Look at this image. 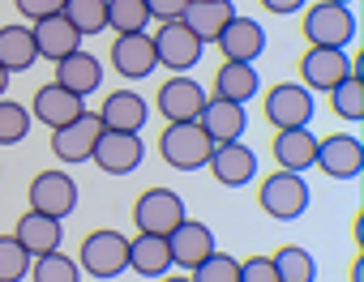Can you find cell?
<instances>
[{
	"label": "cell",
	"mask_w": 364,
	"mask_h": 282,
	"mask_svg": "<svg viewBox=\"0 0 364 282\" xmlns=\"http://www.w3.org/2000/svg\"><path fill=\"white\" fill-rule=\"evenodd\" d=\"M210 150H215V141L206 137V128H202L198 120L167 124L163 137H159V154H163V163L176 167V171H198V167H206Z\"/></svg>",
	"instance_id": "obj_1"
},
{
	"label": "cell",
	"mask_w": 364,
	"mask_h": 282,
	"mask_svg": "<svg viewBox=\"0 0 364 282\" xmlns=\"http://www.w3.org/2000/svg\"><path fill=\"white\" fill-rule=\"evenodd\" d=\"M77 265H82V273H90V278H99V282L120 278V273L129 269V239H124L120 231H112V227H99V231H90V235L82 239Z\"/></svg>",
	"instance_id": "obj_2"
},
{
	"label": "cell",
	"mask_w": 364,
	"mask_h": 282,
	"mask_svg": "<svg viewBox=\"0 0 364 282\" xmlns=\"http://www.w3.org/2000/svg\"><path fill=\"white\" fill-rule=\"evenodd\" d=\"M355 13L351 5H334V0H317L304 5V39L309 47H347L355 39Z\"/></svg>",
	"instance_id": "obj_3"
},
{
	"label": "cell",
	"mask_w": 364,
	"mask_h": 282,
	"mask_svg": "<svg viewBox=\"0 0 364 282\" xmlns=\"http://www.w3.org/2000/svg\"><path fill=\"white\" fill-rule=\"evenodd\" d=\"M309 201H313V193H309V184H304L300 171H274V176H266L262 188H257V205H262L274 222H296V218L309 210Z\"/></svg>",
	"instance_id": "obj_4"
},
{
	"label": "cell",
	"mask_w": 364,
	"mask_h": 282,
	"mask_svg": "<svg viewBox=\"0 0 364 282\" xmlns=\"http://www.w3.org/2000/svg\"><path fill=\"white\" fill-rule=\"evenodd\" d=\"M150 43H154V60H159V69H176V73H189V69H198V60H202V52H206V43L185 26V22H159V30L150 35Z\"/></svg>",
	"instance_id": "obj_5"
},
{
	"label": "cell",
	"mask_w": 364,
	"mask_h": 282,
	"mask_svg": "<svg viewBox=\"0 0 364 282\" xmlns=\"http://www.w3.org/2000/svg\"><path fill=\"white\" fill-rule=\"evenodd\" d=\"M351 73H360V60H351L347 47H309L300 56V86L313 94H330Z\"/></svg>",
	"instance_id": "obj_6"
},
{
	"label": "cell",
	"mask_w": 364,
	"mask_h": 282,
	"mask_svg": "<svg viewBox=\"0 0 364 282\" xmlns=\"http://www.w3.org/2000/svg\"><path fill=\"white\" fill-rule=\"evenodd\" d=\"M189 218L185 210V197L171 193V188H146L137 201H133V227L141 235H167L171 227H180Z\"/></svg>",
	"instance_id": "obj_7"
},
{
	"label": "cell",
	"mask_w": 364,
	"mask_h": 282,
	"mask_svg": "<svg viewBox=\"0 0 364 282\" xmlns=\"http://www.w3.org/2000/svg\"><path fill=\"white\" fill-rule=\"evenodd\" d=\"M262 107H266V120L274 124V132H283V128H309V120H313V111H317L313 90H304L300 81H279V86H270Z\"/></svg>",
	"instance_id": "obj_8"
},
{
	"label": "cell",
	"mask_w": 364,
	"mask_h": 282,
	"mask_svg": "<svg viewBox=\"0 0 364 282\" xmlns=\"http://www.w3.org/2000/svg\"><path fill=\"white\" fill-rule=\"evenodd\" d=\"M99 132H103V120H99V111H90V107H86L77 120H69V124L52 128V154H56L65 167H77V163H86V159L95 154Z\"/></svg>",
	"instance_id": "obj_9"
},
{
	"label": "cell",
	"mask_w": 364,
	"mask_h": 282,
	"mask_svg": "<svg viewBox=\"0 0 364 282\" xmlns=\"http://www.w3.org/2000/svg\"><path fill=\"white\" fill-rule=\"evenodd\" d=\"M26 201H31V210L65 222L77 210V180L69 171H39L26 188Z\"/></svg>",
	"instance_id": "obj_10"
},
{
	"label": "cell",
	"mask_w": 364,
	"mask_h": 282,
	"mask_svg": "<svg viewBox=\"0 0 364 282\" xmlns=\"http://www.w3.org/2000/svg\"><path fill=\"white\" fill-rule=\"evenodd\" d=\"M206 86L198 81V77H189V73H176V77H167L163 86H159V94H154V107L163 111V120L167 124H180V120H198L202 115V107H206Z\"/></svg>",
	"instance_id": "obj_11"
},
{
	"label": "cell",
	"mask_w": 364,
	"mask_h": 282,
	"mask_svg": "<svg viewBox=\"0 0 364 282\" xmlns=\"http://www.w3.org/2000/svg\"><path fill=\"white\" fill-rule=\"evenodd\" d=\"M141 159H146L141 137H137V132H112V128L99 132L95 154H90V163H95L99 171H107V176H129V171L141 167Z\"/></svg>",
	"instance_id": "obj_12"
},
{
	"label": "cell",
	"mask_w": 364,
	"mask_h": 282,
	"mask_svg": "<svg viewBox=\"0 0 364 282\" xmlns=\"http://www.w3.org/2000/svg\"><path fill=\"white\" fill-rule=\"evenodd\" d=\"M330 180H360L364 171V146H360V137L351 132H330L317 141V163Z\"/></svg>",
	"instance_id": "obj_13"
},
{
	"label": "cell",
	"mask_w": 364,
	"mask_h": 282,
	"mask_svg": "<svg viewBox=\"0 0 364 282\" xmlns=\"http://www.w3.org/2000/svg\"><path fill=\"white\" fill-rule=\"evenodd\" d=\"M206 171L223 188H245V184L257 180V154H253V146H245V141H223V146L210 150Z\"/></svg>",
	"instance_id": "obj_14"
},
{
	"label": "cell",
	"mask_w": 364,
	"mask_h": 282,
	"mask_svg": "<svg viewBox=\"0 0 364 282\" xmlns=\"http://www.w3.org/2000/svg\"><path fill=\"white\" fill-rule=\"evenodd\" d=\"M215 43H219V52H223V60L253 64V60L266 52V26H262L257 18H245V13H236V18L223 26V35H219Z\"/></svg>",
	"instance_id": "obj_15"
},
{
	"label": "cell",
	"mask_w": 364,
	"mask_h": 282,
	"mask_svg": "<svg viewBox=\"0 0 364 282\" xmlns=\"http://www.w3.org/2000/svg\"><path fill=\"white\" fill-rule=\"evenodd\" d=\"M167 248H171V265L193 269L215 252V231L206 222H198V218H185L180 227L167 231Z\"/></svg>",
	"instance_id": "obj_16"
},
{
	"label": "cell",
	"mask_w": 364,
	"mask_h": 282,
	"mask_svg": "<svg viewBox=\"0 0 364 282\" xmlns=\"http://www.w3.org/2000/svg\"><path fill=\"white\" fill-rule=\"evenodd\" d=\"M31 103H35L31 107V120H39L43 128H60V124H69V120H77L86 111V98L73 94V90H65V86H56V81L39 86Z\"/></svg>",
	"instance_id": "obj_17"
},
{
	"label": "cell",
	"mask_w": 364,
	"mask_h": 282,
	"mask_svg": "<svg viewBox=\"0 0 364 282\" xmlns=\"http://www.w3.org/2000/svg\"><path fill=\"white\" fill-rule=\"evenodd\" d=\"M112 69H116L124 81L150 77V73L159 69L150 35H146V30H141V35H116V43H112Z\"/></svg>",
	"instance_id": "obj_18"
},
{
	"label": "cell",
	"mask_w": 364,
	"mask_h": 282,
	"mask_svg": "<svg viewBox=\"0 0 364 282\" xmlns=\"http://www.w3.org/2000/svg\"><path fill=\"white\" fill-rule=\"evenodd\" d=\"M99 120L112 132H141L146 120H150V103L137 90H112L99 107Z\"/></svg>",
	"instance_id": "obj_19"
},
{
	"label": "cell",
	"mask_w": 364,
	"mask_h": 282,
	"mask_svg": "<svg viewBox=\"0 0 364 282\" xmlns=\"http://www.w3.org/2000/svg\"><path fill=\"white\" fill-rule=\"evenodd\" d=\"M198 124L206 128V137L215 141V146H223V141H240V137H245V128H249V111H245V103L206 98Z\"/></svg>",
	"instance_id": "obj_20"
},
{
	"label": "cell",
	"mask_w": 364,
	"mask_h": 282,
	"mask_svg": "<svg viewBox=\"0 0 364 282\" xmlns=\"http://www.w3.org/2000/svg\"><path fill=\"white\" fill-rule=\"evenodd\" d=\"M31 35H35V52H39L43 60H52V64L82 47V35L73 30V22H69L65 13H52V18L31 22Z\"/></svg>",
	"instance_id": "obj_21"
},
{
	"label": "cell",
	"mask_w": 364,
	"mask_h": 282,
	"mask_svg": "<svg viewBox=\"0 0 364 282\" xmlns=\"http://www.w3.org/2000/svg\"><path fill=\"white\" fill-rule=\"evenodd\" d=\"M14 239L31 252V256H43V252H56L60 239H65V222L60 218H48L39 210H26L14 227Z\"/></svg>",
	"instance_id": "obj_22"
},
{
	"label": "cell",
	"mask_w": 364,
	"mask_h": 282,
	"mask_svg": "<svg viewBox=\"0 0 364 282\" xmlns=\"http://www.w3.org/2000/svg\"><path fill=\"white\" fill-rule=\"evenodd\" d=\"M232 18H236V5H232V0H189L185 13H180V22H185L202 43H215Z\"/></svg>",
	"instance_id": "obj_23"
},
{
	"label": "cell",
	"mask_w": 364,
	"mask_h": 282,
	"mask_svg": "<svg viewBox=\"0 0 364 282\" xmlns=\"http://www.w3.org/2000/svg\"><path fill=\"white\" fill-rule=\"evenodd\" d=\"M56 86H65V90H73V94H95L99 86H103V64H99V56H90V52H69L65 60H56Z\"/></svg>",
	"instance_id": "obj_24"
},
{
	"label": "cell",
	"mask_w": 364,
	"mask_h": 282,
	"mask_svg": "<svg viewBox=\"0 0 364 282\" xmlns=\"http://www.w3.org/2000/svg\"><path fill=\"white\" fill-rule=\"evenodd\" d=\"M270 150H274L279 171H309L317 163V132H309V128H283Z\"/></svg>",
	"instance_id": "obj_25"
},
{
	"label": "cell",
	"mask_w": 364,
	"mask_h": 282,
	"mask_svg": "<svg viewBox=\"0 0 364 282\" xmlns=\"http://www.w3.org/2000/svg\"><path fill=\"white\" fill-rule=\"evenodd\" d=\"M129 269L141 273V278H163L171 273V248H167V235H141L129 239Z\"/></svg>",
	"instance_id": "obj_26"
},
{
	"label": "cell",
	"mask_w": 364,
	"mask_h": 282,
	"mask_svg": "<svg viewBox=\"0 0 364 282\" xmlns=\"http://www.w3.org/2000/svg\"><path fill=\"white\" fill-rule=\"evenodd\" d=\"M35 60H39V52H35L31 26H22V22L0 26V69L5 73H26Z\"/></svg>",
	"instance_id": "obj_27"
},
{
	"label": "cell",
	"mask_w": 364,
	"mask_h": 282,
	"mask_svg": "<svg viewBox=\"0 0 364 282\" xmlns=\"http://www.w3.org/2000/svg\"><path fill=\"white\" fill-rule=\"evenodd\" d=\"M257 69L253 64H240V60H223L219 73H215V98H228V103H249L257 94Z\"/></svg>",
	"instance_id": "obj_28"
},
{
	"label": "cell",
	"mask_w": 364,
	"mask_h": 282,
	"mask_svg": "<svg viewBox=\"0 0 364 282\" xmlns=\"http://www.w3.org/2000/svg\"><path fill=\"white\" fill-rule=\"evenodd\" d=\"M270 261H274V269H279V282H313V278H317V261H313V252L300 248V244L279 248Z\"/></svg>",
	"instance_id": "obj_29"
},
{
	"label": "cell",
	"mask_w": 364,
	"mask_h": 282,
	"mask_svg": "<svg viewBox=\"0 0 364 282\" xmlns=\"http://www.w3.org/2000/svg\"><path fill=\"white\" fill-rule=\"evenodd\" d=\"M26 278H35V282H82V265L56 248V252L31 256V273Z\"/></svg>",
	"instance_id": "obj_30"
},
{
	"label": "cell",
	"mask_w": 364,
	"mask_h": 282,
	"mask_svg": "<svg viewBox=\"0 0 364 282\" xmlns=\"http://www.w3.org/2000/svg\"><path fill=\"white\" fill-rule=\"evenodd\" d=\"M73 30L86 39V35H103L107 30V0H65V9H60Z\"/></svg>",
	"instance_id": "obj_31"
},
{
	"label": "cell",
	"mask_w": 364,
	"mask_h": 282,
	"mask_svg": "<svg viewBox=\"0 0 364 282\" xmlns=\"http://www.w3.org/2000/svg\"><path fill=\"white\" fill-rule=\"evenodd\" d=\"M330 107H334V115H338V120L360 124V120H364V77H360V73L343 77V81L330 90Z\"/></svg>",
	"instance_id": "obj_32"
},
{
	"label": "cell",
	"mask_w": 364,
	"mask_h": 282,
	"mask_svg": "<svg viewBox=\"0 0 364 282\" xmlns=\"http://www.w3.org/2000/svg\"><path fill=\"white\" fill-rule=\"evenodd\" d=\"M150 22L146 0H107V30L116 35H141Z\"/></svg>",
	"instance_id": "obj_33"
},
{
	"label": "cell",
	"mask_w": 364,
	"mask_h": 282,
	"mask_svg": "<svg viewBox=\"0 0 364 282\" xmlns=\"http://www.w3.org/2000/svg\"><path fill=\"white\" fill-rule=\"evenodd\" d=\"M31 107L14 103V98H0V146H18V141H26L31 132Z\"/></svg>",
	"instance_id": "obj_34"
},
{
	"label": "cell",
	"mask_w": 364,
	"mask_h": 282,
	"mask_svg": "<svg viewBox=\"0 0 364 282\" xmlns=\"http://www.w3.org/2000/svg\"><path fill=\"white\" fill-rule=\"evenodd\" d=\"M189 278H193V282H240V261H236L232 252H219V248H215L202 265L189 269Z\"/></svg>",
	"instance_id": "obj_35"
},
{
	"label": "cell",
	"mask_w": 364,
	"mask_h": 282,
	"mask_svg": "<svg viewBox=\"0 0 364 282\" xmlns=\"http://www.w3.org/2000/svg\"><path fill=\"white\" fill-rule=\"evenodd\" d=\"M26 273H31V252L14 235H0V282H22Z\"/></svg>",
	"instance_id": "obj_36"
},
{
	"label": "cell",
	"mask_w": 364,
	"mask_h": 282,
	"mask_svg": "<svg viewBox=\"0 0 364 282\" xmlns=\"http://www.w3.org/2000/svg\"><path fill=\"white\" fill-rule=\"evenodd\" d=\"M240 282H279V269L270 256H249L240 261Z\"/></svg>",
	"instance_id": "obj_37"
},
{
	"label": "cell",
	"mask_w": 364,
	"mask_h": 282,
	"mask_svg": "<svg viewBox=\"0 0 364 282\" xmlns=\"http://www.w3.org/2000/svg\"><path fill=\"white\" fill-rule=\"evenodd\" d=\"M14 5H18V13H22L26 22H39V18L60 13V9H65V0H14Z\"/></svg>",
	"instance_id": "obj_38"
},
{
	"label": "cell",
	"mask_w": 364,
	"mask_h": 282,
	"mask_svg": "<svg viewBox=\"0 0 364 282\" xmlns=\"http://www.w3.org/2000/svg\"><path fill=\"white\" fill-rule=\"evenodd\" d=\"M185 5L189 0H146V13H150V22H176L185 13Z\"/></svg>",
	"instance_id": "obj_39"
},
{
	"label": "cell",
	"mask_w": 364,
	"mask_h": 282,
	"mask_svg": "<svg viewBox=\"0 0 364 282\" xmlns=\"http://www.w3.org/2000/svg\"><path fill=\"white\" fill-rule=\"evenodd\" d=\"M309 0H262V9L274 13V18H287V13H300Z\"/></svg>",
	"instance_id": "obj_40"
},
{
	"label": "cell",
	"mask_w": 364,
	"mask_h": 282,
	"mask_svg": "<svg viewBox=\"0 0 364 282\" xmlns=\"http://www.w3.org/2000/svg\"><path fill=\"white\" fill-rule=\"evenodd\" d=\"M159 282H193V278H189V273H163Z\"/></svg>",
	"instance_id": "obj_41"
},
{
	"label": "cell",
	"mask_w": 364,
	"mask_h": 282,
	"mask_svg": "<svg viewBox=\"0 0 364 282\" xmlns=\"http://www.w3.org/2000/svg\"><path fill=\"white\" fill-rule=\"evenodd\" d=\"M351 282H364V261H355V265H351Z\"/></svg>",
	"instance_id": "obj_42"
},
{
	"label": "cell",
	"mask_w": 364,
	"mask_h": 282,
	"mask_svg": "<svg viewBox=\"0 0 364 282\" xmlns=\"http://www.w3.org/2000/svg\"><path fill=\"white\" fill-rule=\"evenodd\" d=\"M5 90H9V73L0 69V98H5Z\"/></svg>",
	"instance_id": "obj_43"
},
{
	"label": "cell",
	"mask_w": 364,
	"mask_h": 282,
	"mask_svg": "<svg viewBox=\"0 0 364 282\" xmlns=\"http://www.w3.org/2000/svg\"><path fill=\"white\" fill-rule=\"evenodd\" d=\"M334 5H351V0H334Z\"/></svg>",
	"instance_id": "obj_44"
}]
</instances>
